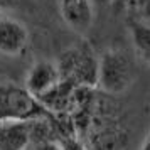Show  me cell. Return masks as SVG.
Returning <instances> with one entry per match:
<instances>
[{
	"label": "cell",
	"instance_id": "cell-3",
	"mask_svg": "<svg viewBox=\"0 0 150 150\" xmlns=\"http://www.w3.org/2000/svg\"><path fill=\"white\" fill-rule=\"evenodd\" d=\"M57 66H59L62 79H71L81 84L96 86L98 57L91 54V51L86 46H78L66 51L64 57Z\"/></svg>",
	"mask_w": 150,
	"mask_h": 150
},
{
	"label": "cell",
	"instance_id": "cell-9",
	"mask_svg": "<svg viewBox=\"0 0 150 150\" xmlns=\"http://www.w3.org/2000/svg\"><path fill=\"white\" fill-rule=\"evenodd\" d=\"M30 150H66V149L56 140H39L37 143L32 145Z\"/></svg>",
	"mask_w": 150,
	"mask_h": 150
},
{
	"label": "cell",
	"instance_id": "cell-2",
	"mask_svg": "<svg viewBox=\"0 0 150 150\" xmlns=\"http://www.w3.org/2000/svg\"><path fill=\"white\" fill-rule=\"evenodd\" d=\"M47 115V110L24 86L12 83L0 84V123L10 120L34 122Z\"/></svg>",
	"mask_w": 150,
	"mask_h": 150
},
{
	"label": "cell",
	"instance_id": "cell-4",
	"mask_svg": "<svg viewBox=\"0 0 150 150\" xmlns=\"http://www.w3.org/2000/svg\"><path fill=\"white\" fill-rule=\"evenodd\" d=\"M61 83L62 76L57 62H52L49 59H39L29 69L24 88L44 105V101L49 100L59 89Z\"/></svg>",
	"mask_w": 150,
	"mask_h": 150
},
{
	"label": "cell",
	"instance_id": "cell-11",
	"mask_svg": "<svg viewBox=\"0 0 150 150\" xmlns=\"http://www.w3.org/2000/svg\"><path fill=\"white\" fill-rule=\"evenodd\" d=\"M140 150H150V130H149V133L145 135V138H143L142 145H140Z\"/></svg>",
	"mask_w": 150,
	"mask_h": 150
},
{
	"label": "cell",
	"instance_id": "cell-8",
	"mask_svg": "<svg viewBox=\"0 0 150 150\" xmlns=\"http://www.w3.org/2000/svg\"><path fill=\"white\" fill-rule=\"evenodd\" d=\"M128 34L135 54L147 66H150V24L140 21L132 22L128 25Z\"/></svg>",
	"mask_w": 150,
	"mask_h": 150
},
{
	"label": "cell",
	"instance_id": "cell-1",
	"mask_svg": "<svg viewBox=\"0 0 150 150\" xmlns=\"http://www.w3.org/2000/svg\"><path fill=\"white\" fill-rule=\"evenodd\" d=\"M135 69L130 56L122 49H106L98 57L96 86L106 95H123L132 86Z\"/></svg>",
	"mask_w": 150,
	"mask_h": 150
},
{
	"label": "cell",
	"instance_id": "cell-6",
	"mask_svg": "<svg viewBox=\"0 0 150 150\" xmlns=\"http://www.w3.org/2000/svg\"><path fill=\"white\" fill-rule=\"evenodd\" d=\"M29 46V30L19 19L0 15V54L21 56Z\"/></svg>",
	"mask_w": 150,
	"mask_h": 150
},
{
	"label": "cell",
	"instance_id": "cell-12",
	"mask_svg": "<svg viewBox=\"0 0 150 150\" xmlns=\"http://www.w3.org/2000/svg\"><path fill=\"white\" fill-rule=\"evenodd\" d=\"M111 0H93V4H95V7H103V5H108Z\"/></svg>",
	"mask_w": 150,
	"mask_h": 150
},
{
	"label": "cell",
	"instance_id": "cell-13",
	"mask_svg": "<svg viewBox=\"0 0 150 150\" xmlns=\"http://www.w3.org/2000/svg\"><path fill=\"white\" fill-rule=\"evenodd\" d=\"M127 2H137V0H127Z\"/></svg>",
	"mask_w": 150,
	"mask_h": 150
},
{
	"label": "cell",
	"instance_id": "cell-10",
	"mask_svg": "<svg viewBox=\"0 0 150 150\" xmlns=\"http://www.w3.org/2000/svg\"><path fill=\"white\" fill-rule=\"evenodd\" d=\"M21 0H0V14L2 12H7L10 8H15L19 5Z\"/></svg>",
	"mask_w": 150,
	"mask_h": 150
},
{
	"label": "cell",
	"instance_id": "cell-7",
	"mask_svg": "<svg viewBox=\"0 0 150 150\" xmlns=\"http://www.w3.org/2000/svg\"><path fill=\"white\" fill-rule=\"evenodd\" d=\"M32 142V122L10 120L0 123V150H27Z\"/></svg>",
	"mask_w": 150,
	"mask_h": 150
},
{
	"label": "cell",
	"instance_id": "cell-5",
	"mask_svg": "<svg viewBox=\"0 0 150 150\" xmlns=\"http://www.w3.org/2000/svg\"><path fill=\"white\" fill-rule=\"evenodd\" d=\"M59 12L64 24L79 35L88 34L95 22L93 0H59Z\"/></svg>",
	"mask_w": 150,
	"mask_h": 150
}]
</instances>
